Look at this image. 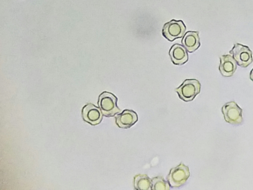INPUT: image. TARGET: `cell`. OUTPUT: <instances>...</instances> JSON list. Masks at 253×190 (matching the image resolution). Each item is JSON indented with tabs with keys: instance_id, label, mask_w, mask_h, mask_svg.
I'll list each match as a JSON object with an SVG mask.
<instances>
[{
	"instance_id": "5bb4252c",
	"label": "cell",
	"mask_w": 253,
	"mask_h": 190,
	"mask_svg": "<svg viewBox=\"0 0 253 190\" xmlns=\"http://www.w3.org/2000/svg\"><path fill=\"white\" fill-rule=\"evenodd\" d=\"M250 78L251 80L253 82V68L252 69L250 74Z\"/></svg>"
},
{
	"instance_id": "ba28073f",
	"label": "cell",
	"mask_w": 253,
	"mask_h": 190,
	"mask_svg": "<svg viewBox=\"0 0 253 190\" xmlns=\"http://www.w3.org/2000/svg\"><path fill=\"white\" fill-rule=\"evenodd\" d=\"M102 113L99 108L90 103L85 105L82 111L84 119L92 125H96L101 122Z\"/></svg>"
},
{
	"instance_id": "6da1fadb",
	"label": "cell",
	"mask_w": 253,
	"mask_h": 190,
	"mask_svg": "<svg viewBox=\"0 0 253 190\" xmlns=\"http://www.w3.org/2000/svg\"><path fill=\"white\" fill-rule=\"evenodd\" d=\"M117 98L111 93L104 92L100 95L98 105L104 116H113L121 112L117 104Z\"/></svg>"
},
{
	"instance_id": "277c9868",
	"label": "cell",
	"mask_w": 253,
	"mask_h": 190,
	"mask_svg": "<svg viewBox=\"0 0 253 190\" xmlns=\"http://www.w3.org/2000/svg\"><path fill=\"white\" fill-rule=\"evenodd\" d=\"M229 52L240 67H247L253 62L252 52L247 46L236 43Z\"/></svg>"
},
{
	"instance_id": "52a82bcc",
	"label": "cell",
	"mask_w": 253,
	"mask_h": 190,
	"mask_svg": "<svg viewBox=\"0 0 253 190\" xmlns=\"http://www.w3.org/2000/svg\"><path fill=\"white\" fill-rule=\"evenodd\" d=\"M116 123L122 128H128L133 125L138 121V116L132 110L125 109L115 117Z\"/></svg>"
},
{
	"instance_id": "3957f363",
	"label": "cell",
	"mask_w": 253,
	"mask_h": 190,
	"mask_svg": "<svg viewBox=\"0 0 253 190\" xmlns=\"http://www.w3.org/2000/svg\"><path fill=\"white\" fill-rule=\"evenodd\" d=\"M190 176L188 167L182 163L170 169L167 180L172 188L179 187L184 185Z\"/></svg>"
},
{
	"instance_id": "5b68a950",
	"label": "cell",
	"mask_w": 253,
	"mask_h": 190,
	"mask_svg": "<svg viewBox=\"0 0 253 190\" xmlns=\"http://www.w3.org/2000/svg\"><path fill=\"white\" fill-rule=\"evenodd\" d=\"M186 31V26L182 20L174 19L166 23L162 30L163 35L168 40L173 41L182 38Z\"/></svg>"
},
{
	"instance_id": "8992f818",
	"label": "cell",
	"mask_w": 253,
	"mask_h": 190,
	"mask_svg": "<svg viewBox=\"0 0 253 190\" xmlns=\"http://www.w3.org/2000/svg\"><path fill=\"white\" fill-rule=\"evenodd\" d=\"M221 111L226 122L233 125L242 123V109L235 101H230L224 104Z\"/></svg>"
},
{
	"instance_id": "4fadbf2b",
	"label": "cell",
	"mask_w": 253,
	"mask_h": 190,
	"mask_svg": "<svg viewBox=\"0 0 253 190\" xmlns=\"http://www.w3.org/2000/svg\"><path fill=\"white\" fill-rule=\"evenodd\" d=\"M169 189L170 186L169 183L161 176L154 177L151 180V190H168Z\"/></svg>"
},
{
	"instance_id": "7a4b0ae2",
	"label": "cell",
	"mask_w": 253,
	"mask_h": 190,
	"mask_svg": "<svg viewBox=\"0 0 253 190\" xmlns=\"http://www.w3.org/2000/svg\"><path fill=\"white\" fill-rule=\"evenodd\" d=\"M201 84L196 79H186L182 84L176 89L180 99L185 101L192 100L200 92Z\"/></svg>"
},
{
	"instance_id": "8fae6325",
	"label": "cell",
	"mask_w": 253,
	"mask_h": 190,
	"mask_svg": "<svg viewBox=\"0 0 253 190\" xmlns=\"http://www.w3.org/2000/svg\"><path fill=\"white\" fill-rule=\"evenodd\" d=\"M182 44L189 52H193L197 50L200 46L199 32L197 31H188L184 35Z\"/></svg>"
},
{
	"instance_id": "7c38bea8",
	"label": "cell",
	"mask_w": 253,
	"mask_h": 190,
	"mask_svg": "<svg viewBox=\"0 0 253 190\" xmlns=\"http://www.w3.org/2000/svg\"><path fill=\"white\" fill-rule=\"evenodd\" d=\"M151 179L145 174H138L134 177V187L136 190H151Z\"/></svg>"
},
{
	"instance_id": "9c48e42d",
	"label": "cell",
	"mask_w": 253,
	"mask_h": 190,
	"mask_svg": "<svg viewBox=\"0 0 253 190\" xmlns=\"http://www.w3.org/2000/svg\"><path fill=\"white\" fill-rule=\"evenodd\" d=\"M169 55L174 64L182 65L188 60V55L185 47L180 44H175L171 46Z\"/></svg>"
},
{
	"instance_id": "30bf717a",
	"label": "cell",
	"mask_w": 253,
	"mask_h": 190,
	"mask_svg": "<svg viewBox=\"0 0 253 190\" xmlns=\"http://www.w3.org/2000/svg\"><path fill=\"white\" fill-rule=\"evenodd\" d=\"M237 64L232 56L229 54L221 56L219 66L221 74L224 77L232 76L237 69Z\"/></svg>"
}]
</instances>
